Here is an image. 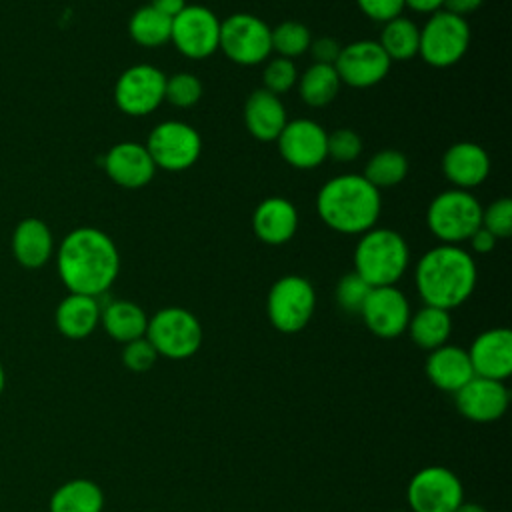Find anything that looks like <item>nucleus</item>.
Returning a JSON list of instances; mask_svg holds the SVG:
<instances>
[{"label":"nucleus","mask_w":512,"mask_h":512,"mask_svg":"<svg viewBox=\"0 0 512 512\" xmlns=\"http://www.w3.org/2000/svg\"><path fill=\"white\" fill-rule=\"evenodd\" d=\"M56 268L72 294L98 298L118 278L120 254L106 232L80 226L70 230L56 248Z\"/></svg>","instance_id":"f257e3e1"},{"label":"nucleus","mask_w":512,"mask_h":512,"mask_svg":"<svg viewBox=\"0 0 512 512\" xmlns=\"http://www.w3.org/2000/svg\"><path fill=\"white\" fill-rule=\"evenodd\" d=\"M288 116L280 96L258 88L244 104V124L252 138L258 142H276L278 134L286 126Z\"/></svg>","instance_id":"5701e85b"},{"label":"nucleus","mask_w":512,"mask_h":512,"mask_svg":"<svg viewBox=\"0 0 512 512\" xmlns=\"http://www.w3.org/2000/svg\"><path fill=\"white\" fill-rule=\"evenodd\" d=\"M144 336L154 346L158 356L186 360L194 356L202 344V326L190 310L166 306L148 318Z\"/></svg>","instance_id":"423d86ee"},{"label":"nucleus","mask_w":512,"mask_h":512,"mask_svg":"<svg viewBox=\"0 0 512 512\" xmlns=\"http://www.w3.org/2000/svg\"><path fill=\"white\" fill-rule=\"evenodd\" d=\"M328 132L314 120H288L276 138L278 152L286 164L298 170H312L328 158Z\"/></svg>","instance_id":"4468645a"},{"label":"nucleus","mask_w":512,"mask_h":512,"mask_svg":"<svg viewBox=\"0 0 512 512\" xmlns=\"http://www.w3.org/2000/svg\"><path fill=\"white\" fill-rule=\"evenodd\" d=\"M326 148H328V158L336 162H352L362 152V138L350 128H338L328 134Z\"/></svg>","instance_id":"4c0bfd02"},{"label":"nucleus","mask_w":512,"mask_h":512,"mask_svg":"<svg viewBox=\"0 0 512 512\" xmlns=\"http://www.w3.org/2000/svg\"><path fill=\"white\" fill-rule=\"evenodd\" d=\"M370 292V286L352 270L348 274H344L334 290V298L338 302V306L348 312V314H360L364 300Z\"/></svg>","instance_id":"c9c22d12"},{"label":"nucleus","mask_w":512,"mask_h":512,"mask_svg":"<svg viewBox=\"0 0 512 512\" xmlns=\"http://www.w3.org/2000/svg\"><path fill=\"white\" fill-rule=\"evenodd\" d=\"M410 264L404 236L392 228H370L354 248V272L370 286H396Z\"/></svg>","instance_id":"20e7f679"},{"label":"nucleus","mask_w":512,"mask_h":512,"mask_svg":"<svg viewBox=\"0 0 512 512\" xmlns=\"http://www.w3.org/2000/svg\"><path fill=\"white\" fill-rule=\"evenodd\" d=\"M150 6L158 12H162L164 16L174 18L186 6V0H150Z\"/></svg>","instance_id":"a18cd8bd"},{"label":"nucleus","mask_w":512,"mask_h":512,"mask_svg":"<svg viewBox=\"0 0 512 512\" xmlns=\"http://www.w3.org/2000/svg\"><path fill=\"white\" fill-rule=\"evenodd\" d=\"M156 168L166 172H182L196 164L202 152V138L196 128L178 120H164L156 124L146 140Z\"/></svg>","instance_id":"9d476101"},{"label":"nucleus","mask_w":512,"mask_h":512,"mask_svg":"<svg viewBox=\"0 0 512 512\" xmlns=\"http://www.w3.org/2000/svg\"><path fill=\"white\" fill-rule=\"evenodd\" d=\"M406 500L410 512H456L464 502V486L452 470L432 464L410 478Z\"/></svg>","instance_id":"9b49d317"},{"label":"nucleus","mask_w":512,"mask_h":512,"mask_svg":"<svg viewBox=\"0 0 512 512\" xmlns=\"http://www.w3.org/2000/svg\"><path fill=\"white\" fill-rule=\"evenodd\" d=\"M166 74L152 64L126 68L114 84V102L128 116H148L164 102Z\"/></svg>","instance_id":"ddd939ff"},{"label":"nucleus","mask_w":512,"mask_h":512,"mask_svg":"<svg viewBox=\"0 0 512 512\" xmlns=\"http://www.w3.org/2000/svg\"><path fill=\"white\" fill-rule=\"evenodd\" d=\"M442 172L454 188L472 190L490 174V156L476 142H456L442 156Z\"/></svg>","instance_id":"aec40b11"},{"label":"nucleus","mask_w":512,"mask_h":512,"mask_svg":"<svg viewBox=\"0 0 512 512\" xmlns=\"http://www.w3.org/2000/svg\"><path fill=\"white\" fill-rule=\"evenodd\" d=\"M158 360V352L146 336L126 342L122 348V364L132 372H148Z\"/></svg>","instance_id":"58836bf2"},{"label":"nucleus","mask_w":512,"mask_h":512,"mask_svg":"<svg viewBox=\"0 0 512 512\" xmlns=\"http://www.w3.org/2000/svg\"><path fill=\"white\" fill-rule=\"evenodd\" d=\"M456 512H486V508L480 506V504H476V502H462V504L456 508Z\"/></svg>","instance_id":"49530a36"},{"label":"nucleus","mask_w":512,"mask_h":512,"mask_svg":"<svg viewBox=\"0 0 512 512\" xmlns=\"http://www.w3.org/2000/svg\"><path fill=\"white\" fill-rule=\"evenodd\" d=\"M376 42L386 52L390 62H406L418 56L420 28L410 18L396 16L382 24V32Z\"/></svg>","instance_id":"c756f323"},{"label":"nucleus","mask_w":512,"mask_h":512,"mask_svg":"<svg viewBox=\"0 0 512 512\" xmlns=\"http://www.w3.org/2000/svg\"><path fill=\"white\" fill-rule=\"evenodd\" d=\"M308 50H310L314 62H318V64H332L334 66L342 46L332 36H320V38H312Z\"/></svg>","instance_id":"a19ab883"},{"label":"nucleus","mask_w":512,"mask_h":512,"mask_svg":"<svg viewBox=\"0 0 512 512\" xmlns=\"http://www.w3.org/2000/svg\"><path fill=\"white\" fill-rule=\"evenodd\" d=\"M12 254L22 268H42L54 254V238L46 222L28 216L12 232Z\"/></svg>","instance_id":"b1692460"},{"label":"nucleus","mask_w":512,"mask_h":512,"mask_svg":"<svg viewBox=\"0 0 512 512\" xmlns=\"http://www.w3.org/2000/svg\"><path fill=\"white\" fill-rule=\"evenodd\" d=\"M4 384H6V374H4V368L0 364V394L4 392Z\"/></svg>","instance_id":"de8ad7c7"},{"label":"nucleus","mask_w":512,"mask_h":512,"mask_svg":"<svg viewBox=\"0 0 512 512\" xmlns=\"http://www.w3.org/2000/svg\"><path fill=\"white\" fill-rule=\"evenodd\" d=\"M360 12L374 22H388L396 16H402L404 0H356Z\"/></svg>","instance_id":"ea45409f"},{"label":"nucleus","mask_w":512,"mask_h":512,"mask_svg":"<svg viewBox=\"0 0 512 512\" xmlns=\"http://www.w3.org/2000/svg\"><path fill=\"white\" fill-rule=\"evenodd\" d=\"M484 0H444V8L456 16L466 18V14H472L474 10H478L482 6Z\"/></svg>","instance_id":"37998d69"},{"label":"nucleus","mask_w":512,"mask_h":512,"mask_svg":"<svg viewBox=\"0 0 512 512\" xmlns=\"http://www.w3.org/2000/svg\"><path fill=\"white\" fill-rule=\"evenodd\" d=\"M320 220L340 234H364L382 212L380 190L362 174H338L322 184L316 196Z\"/></svg>","instance_id":"7ed1b4c3"},{"label":"nucleus","mask_w":512,"mask_h":512,"mask_svg":"<svg viewBox=\"0 0 512 512\" xmlns=\"http://www.w3.org/2000/svg\"><path fill=\"white\" fill-rule=\"evenodd\" d=\"M424 372L432 386L452 394H456L466 382L474 378L468 352L454 344H444L436 350H430L424 364Z\"/></svg>","instance_id":"4be33fe9"},{"label":"nucleus","mask_w":512,"mask_h":512,"mask_svg":"<svg viewBox=\"0 0 512 512\" xmlns=\"http://www.w3.org/2000/svg\"><path fill=\"white\" fill-rule=\"evenodd\" d=\"M100 302L94 296L86 294H68L56 306V328L62 336L70 340H82L90 336L100 324Z\"/></svg>","instance_id":"393cba45"},{"label":"nucleus","mask_w":512,"mask_h":512,"mask_svg":"<svg viewBox=\"0 0 512 512\" xmlns=\"http://www.w3.org/2000/svg\"><path fill=\"white\" fill-rule=\"evenodd\" d=\"M426 226L442 244L458 246L482 226V204L470 190H444L428 204Z\"/></svg>","instance_id":"39448f33"},{"label":"nucleus","mask_w":512,"mask_h":512,"mask_svg":"<svg viewBox=\"0 0 512 512\" xmlns=\"http://www.w3.org/2000/svg\"><path fill=\"white\" fill-rule=\"evenodd\" d=\"M170 32L172 18L154 10L150 4L136 8L128 20L130 38L144 48H156L170 42Z\"/></svg>","instance_id":"7c9ffc66"},{"label":"nucleus","mask_w":512,"mask_h":512,"mask_svg":"<svg viewBox=\"0 0 512 512\" xmlns=\"http://www.w3.org/2000/svg\"><path fill=\"white\" fill-rule=\"evenodd\" d=\"M454 402L456 410L466 420L488 424L504 416L510 402V392L500 380L474 376L454 394Z\"/></svg>","instance_id":"f3484780"},{"label":"nucleus","mask_w":512,"mask_h":512,"mask_svg":"<svg viewBox=\"0 0 512 512\" xmlns=\"http://www.w3.org/2000/svg\"><path fill=\"white\" fill-rule=\"evenodd\" d=\"M410 314V302L402 290L396 286H378L370 288L358 316L374 336L392 340L406 332Z\"/></svg>","instance_id":"dca6fc26"},{"label":"nucleus","mask_w":512,"mask_h":512,"mask_svg":"<svg viewBox=\"0 0 512 512\" xmlns=\"http://www.w3.org/2000/svg\"><path fill=\"white\" fill-rule=\"evenodd\" d=\"M404 8H410L418 14H434L444 8V0H404Z\"/></svg>","instance_id":"c03bdc74"},{"label":"nucleus","mask_w":512,"mask_h":512,"mask_svg":"<svg viewBox=\"0 0 512 512\" xmlns=\"http://www.w3.org/2000/svg\"><path fill=\"white\" fill-rule=\"evenodd\" d=\"M468 242H470V246H472L474 252H478V254H488V252L494 250L498 238H496L494 234H490L486 228L480 226V228L468 238Z\"/></svg>","instance_id":"79ce46f5"},{"label":"nucleus","mask_w":512,"mask_h":512,"mask_svg":"<svg viewBox=\"0 0 512 512\" xmlns=\"http://www.w3.org/2000/svg\"><path fill=\"white\" fill-rule=\"evenodd\" d=\"M296 80H298V70L292 60L282 58V56L266 60V66L262 72L264 90L280 96V94L288 92L290 88H294Z\"/></svg>","instance_id":"f704fd0d"},{"label":"nucleus","mask_w":512,"mask_h":512,"mask_svg":"<svg viewBox=\"0 0 512 512\" xmlns=\"http://www.w3.org/2000/svg\"><path fill=\"white\" fill-rule=\"evenodd\" d=\"M394 512H404V510H394Z\"/></svg>","instance_id":"09e8293b"},{"label":"nucleus","mask_w":512,"mask_h":512,"mask_svg":"<svg viewBox=\"0 0 512 512\" xmlns=\"http://www.w3.org/2000/svg\"><path fill=\"white\" fill-rule=\"evenodd\" d=\"M466 352L474 376L504 382L512 374V332L508 328L480 332Z\"/></svg>","instance_id":"a211bd4d"},{"label":"nucleus","mask_w":512,"mask_h":512,"mask_svg":"<svg viewBox=\"0 0 512 512\" xmlns=\"http://www.w3.org/2000/svg\"><path fill=\"white\" fill-rule=\"evenodd\" d=\"M202 98V82L190 72H176L166 76L164 100L176 108H192Z\"/></svg>","instance_id":"72a5a7b5"},{"label":"nucleus","mask_w":512,"mask_h":512,"mask_svg":"<svg viewBox=\"0 0 512 512\" xmlns=\"http://www.w3.org/2000/svg\"><path fill=\"white\" fill-rule=\"evenodd\" d=\"M390 64V58L376 40H356L342 46L334 70L342 84L352 88H372L386 78Z\"/></svg>","instance_id":"2eb2a0df"},{"label":"nucleus","mask_w":512,"mask_h":512,"mask_svg":"<svg viewBox=\"0 0 512 512\" xmlns=\"http://www.w3.org/2000/svg\"><path fill=\"white\" fill-rule=\"evenodd\" d=\"M340 78L332 64H318L314 62L304 70L302 76L296 80V88L304 104L310 108H324L328 106L340 92Z\"/></svg>","instance_id":"c85d7f7f"},{"label":"nucleus","mask_w":512,"mask_h":512,"mask_svg":"<svg viewBox=\"0 0 512 512\" xmlns=\"http://www.w3.org/2000/svg\"><path fill=\"white\" fill-rule=\"evenodd\" d=\"M470 46V26L466 18L456 16L448 10L430 14L426 24L420 28L418 56L434 66L448 68L464 58Z\"/></svg>","instance_id":"6e6552de"},{"label":"nucleus","mask_w":512,"mask_h":512,"mask_svg":"<svg viewBox=\"0 0 512 512\" xmlns=\"http://www.w3.org/2000/svg\"><path fill=\"white\" fill-rule=\"evenodd\" d=\"M156 170L150 152L140 142H118L104 156V172L108 178L128 190L150 184Z\"/></svg>","instance_id":"6ab92c4d"},{"label":"nucleus","mask_w":512,"mask_h":512,"mask_svg":"<svg viewBox=\"0 0 512 512\" xmlns=\"http://www.w3.org/2000/svg\"><path fill=\"white\" fill-rule=\"evenodd\" d=\"M408 174V158L394 148L378 150L366 162L362 176L378 190L398 186Z\"/></svg>","instance_id":"2f4dec72"},{"label":"nucleus","mask_w":512,"mask_h":512,"mask_svg":"<svg viewBox=\"0 0 512 512\" xmlns=\"http://www.w3.org/2000/svg\"><path fill=\"white\" fill-rule=\"evenodd\" d=\"M100 324L112 340L126 344L146 334L148 314L136 302L112 300L100 310Z\"/></svg>","instance_id":"a878e982"},{"label":"nucleus","mask_w":512,"mask_h":512,"mask_svg":"<svg viewBox=\"0 0 512 512\" xmlns=\"http://www.w3.org/2000/svg\"><path fill=\"white\" fill-rule=\"evenodd\" d=\"M316 308V292L308 278L286 274L278 278L266 296V314L270 324L282 334L304 330Z\"/></svg>","instance_id":"0eeeda50"},{"label":"nucleus","mask_w":512,"mask_h":512,"mask_svg":"<svg viewBox=\"0 0 512 512\" xmlns=\"http://www.w3.org/2000/svg\"><path fill=\"white\" fill-rule=\"evenodd\" d=\"M482 228H486L498 240L512 234V200L508 196L496 198L482 208Z\"/></svg>","instance_id":"e433bc0d"},{"label":"nucleus","mask_w":512,"mask_h":512,"mask_svg":"<svg viewBox=\"0 0 512 512\" xmlns=\"http://www.w3.org/2000/svg\"><path fill=\"white\" fill-rule=\"evenodd\" d=\"M272 28L258 16L238 12L220 20V42L218 50L228 60L240 66H256L266 62L272 54Z\"/></svg>","instance_id":"1a4fd4ad"},{"label":"nucleus","mask_w":512,"mask_h":512,"mask_svg":"<svg viewBox=\"0 0 512 512\" xmlns=\"http://www.w3.org/2000/svg\"><path fill=\"white\" fill-rule=\"evenodd\" d=\"M414 282L426 306L450 312L472 296L478 268L468 250L454 244H438L420 256Z\"/></svg>","instance_id":"f03ea898"},{"label":"nucleus","mask_w":512,"mask_h":512,"mask_svg":"<svg viewBox=\"0 0 512 512\" xmlns=\"http://www.w3.org/2000/svg\"><path fill=\"white\" fill-rule=\"evenodd\" d=\"M170 42L176 50L190 60H204L218 50L220 20L200 4H186L172 18Z\"/></svg>","instance_id":"f8f14e48"},{"label":"nucleus","mask_w":512,"mask_h":512,"mask_svg":"<svg viewBox=\"0 0 512 512\" xmlns=\"http://www.w3.org/2000/svg\"><path fill=\"white\" fill-rule=\"evenodd\" d=\"M48 508L50 512H102L104 492L88 478H74L54 490Z\"/></svg>","instance_id":"cd10ccee"},{"label":"nucleus","mask_w":512,"mask_h":512,"mask_svg":"<svg viewBox=\"0 0 512 512\" xmlns=\"http://www.w3.org/2000/svg\"><path fill=\"white\" fill-rule=\"evenodd\" d=\"M252 230L264 244H286L298 230V210L284 196H268L254 208Z\"/></svg>","instance_id":"412c9836"},{"label":"nucleus","mask_w":512,"mask_h":512,"mask_svg":"<svg viewBox=\"0 0 512 512\" xmlns=\"http://www.w3.org/2000/svg\"><path fill=\"white\" fill-rule=\"evenodd\" d=\"M406 332L410 334V340L422 348V350H436L444 344H448V338L452 334V318L448 310L436 308V306H422L414 314H410Z\"/></svg>","instance_id":"bb28decb"},{"label":"nucleus","mask_w":512,"mask_h":512,"mask_svg":"<svg viewBox=\"0 0 512 512\" xmlns=\"http://www.w3.org/2000/svg\"><path fill=\"white\" fill-rule=\"evenodd\" d=\"M272 40V52H276L282 58H296L308 52V46L312 42L310 30L298 22V20H284L270 32Z\"/></svg>","instance_id":"473e14b6"}]
</instances>
